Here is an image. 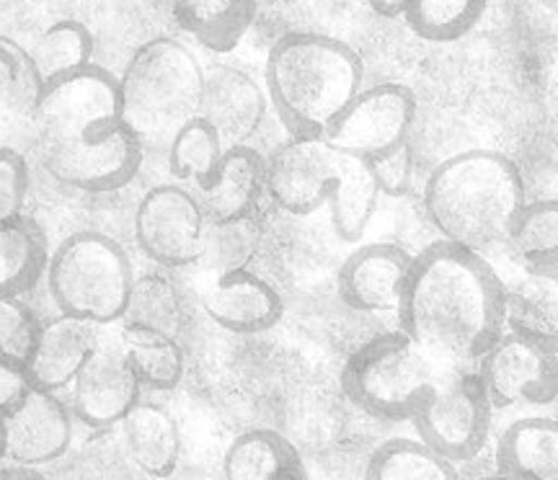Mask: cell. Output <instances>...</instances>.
Segmentation results:
<instances>
[{
  "label": "cell",
  "instance_id": "6da1fadb",
  "mask_svg": "<svg viewBox=\"0 0 558 480\" xmlns=\"http://www.w3.org/2000/svg\"><path fill=\"white\" fill-rule=\"evenodd\" d=\"M396 318L439 370H476L507 331L505 280L478 250L439 238L411 259Z\"/></svg>",
  "mask_w": 558,
  "mask_h": 480
},
{
  "label": "cell",
  "instance_id": "7a4b0ae2",
  "mask_svg": "<svg viewBox=\"0 0 558 480\" xmlns=\"http://www.w3.org/2000/svg\"><path fill=\"white\" fill-rule=\"evenodd\" d=\"M32 120L41 165L70 189L120 192L140 173L145 145L122 114L120 78L101 65L47 83Z\"/></svg>",
  "mask_w": 558,
  "mask_h": 480
},
{
  "label": "cell",
  "instance_id": "3957f363",
  "mask_svg": "<svg viewBox=\"0 0 558 480\" xmlns=\"http://www.w3.org/2000/svg\"><path fill=\"white\" fill-rule=\"evenodd\" d=\"M527 205L520 165L499 150H465L437 165L424 184V212L439 238L478 250L507 243Z\"/></svg>",
  "mask_w": 558,
  "mask_h": 480
},
{
  "label": "cell",
  "instance_id": "277c9868",
  "mask_svg": "<svg viewBox=\"0 0 558 480\" xmlns=\"http://www.w3.org/2000/svg\"><path fill=\"white\" fill-rule=\"evenodd\" d=\"M365 67L360 54L320 32H290L271 45L267 96L290 137H324L362 90Z\"/></svg>",
  "mask_w": 558,
  "mask_h": 480
},
{
  "label": "cell",
  "instance_id": "5b68a950",
  "mask_svg": "<svg viewBox=\"0 0 558 480\" xmlns=\"http://www.w3.org/2000/svg\"><path fill=\"white\" fill-rule=\"evenodd\" d=\"M205 67L179 39L156 37L140 45L120 75L122 114L145 148L169 145L199 116Z\"/></svg>",
  "mask_w": 558,
  "mask_h": 480
},
{
  "label": "cell",
  "instance_id": "8992f818",
  "mask_svg": "<svg viewBox=\"0 0 558 480\" xmlns=\"http://www.w3.org/2000/svg\"><path fill=\"white\" fill-rule=\"evenodd\" d=\"M47 284L62 316L109 325L124 318L135 274L120 243L104 233L81 231L50 254Z\"/></svg>",
  "mask_w": 558,
  "mask_h": 480
},
{
  "label": "cell",
  "instance_id": "52a82bcc",
  "mask_svg": "<svg viewBox=\"0 0 558 480\" xmlns=\"http://www.w3.org/2000/svg\"><path fill=\"white\" fill-rule=\"evenodd\" d=\"M439 367L401 329L380 333L349 354L341 391L362 414L411 421L439 378Z\"/></svg>",
  "mask_w": 558,
  "mask_h": 480
},
{
  "label": "cell",
  "instance_id": "ba28073f",
  "mask_svg": "<svg viewBox=\"0 0 558 480\" xmlns=\"http://www.w3.org/2000/svg\"><path fill=\"white\" fill-rule=\"evenodd\" d=\"M494 406L476 370H442L411 419L418 442L445 460H473L486 447Z\"/></svg>",
  "mask_w": 558,
  "mask_h": 480
},
{
  "label": "cell",
  "instance_id": "9c48e42d",
  "mask_svg": "<svg viewBox=\"0 0 558 480\" xmlns=\"http://www.w3.org/2000/svg\"><path fill=\"white\" fill-rule=\"evenodd\" d=\"M207 214L184 184H158L145 192L135 212V241L153 263L186 269L202 261Z\"/></svg>",
  "mask_w": 558,
  "mask_h": 480
},
{
  "label": "cell",
  "instance_id": "30bf717a",
  "mask_svg": "<svg viewBox=\"0 0 558 480\" xmlns=\"http://www.w3.org/2000/svg\"><path fill=\"white\" fill-rule=\"evenodd\" d=\"M416 122V96L403 83H378L362 88L341 111L324 140L333 148L375 160L409 143Z\"/></svg>",
  "mask_w": 558,
  "mask_h": 480
},
{
  "label": "cell",
  "instance_id": "8fae6325",
  "mask_svg": "<svg viewBox=\"0 0 558 480\" xmlns=\"http://www.w3.org/2000/svg\"><path fill=\"white\" fill-rule=\"evenodd\" d=\"M476 372L494 408L550 406L558 391V354L512 331L488 346Z\"/></svg>",
  "mask_w": 558,
  "mask_h": 480
},
{
  "label": "cell",
  "instance_id": "7c38bea8",
  "mask_svg": "<svg viewBox=\"0 0 558 480\" xmlns=\"http://www.w3.org/2000/svg\"><path fill=\"white\" fill-rule=\"evenodd\" d=\"M341 171V150L324 137H290L267 160V197L279 210L308 218L329 205Z\"/></svg>",
  "mask_w": 558,
  "mask_h": 480
},
{
  "label": "cell",
  "instance_id": "4fadbf2b",
  "mask_svg": "<svg viewBox=\"0 0 558 480\" xmlns=\"http://www.w3.org/2000/svg\"><path fill=\"white\" fill-rule=\"evenodd\" d=\"M70 387H73L70 410L75 421L90 431H111L120 427L143 393V385L132 372L120 341L117 344L99 341L96 352L90 354Z\"/></svg>",
  "mask_w": 558,
  "mask_h": 480
},
{
  "label": "cell",
  "instance_id": "5bb4252c",
  "mask_svg": "<svg viewBox=\"0 0 558 480\" xmlns=\"http://www.w3.org/2000/svg\"><path fill=\"white\" fill-rule=\"evenodd\" d=\"M199 303L215 325L239 336L275 329L284 312L275 284L248 267L213 271V280L199 292Z\"/></svg>",
  "mask_w": 558,
  "mask_h": 480
},
{
  "label": "cell",
  "instance_id": "9a60e30c",
  "mask_svg": "<svg viewBox=\"0 0 558 480\" xmlns=\"http://www.w3.org/2000/svg\"><path fill=\"white\" fill-rule=\"evenodd\" d=\"M73 419L58 393L32 387L24 403L5 416L9 460L26 468L60 463L73 444Z\"/></svg>",
  "mask_w": 558,
  "mask_h": 480
},
{
  "label": "cell",
  "instance_id": "2e32d148",
  "mask_svg": "<svg viewBox=\"0 0 558 480\" xmlns=\"http://www.w3.org/2000/svg\"><path fill=\"white\" fill-rule=\"evenodd\" d=\"M411 259L407 248L396 243H369L347 256L337 276L341 303L357 312H396Z\"/></svg>",
  "mask_w": 558,
  "mask_h": 480
},
{
  "label": "cell",
  "instance_id": "e0dca14e",
  "mask_svg": "<svg viewBox=\"0 0 558 480\" xmlns=\"http://www.w3.org/2000/svg\"><path fill=\"white\" fill-rule=\"evenodd\" d=\"M269 96L246 71L215 65L205 71L199 116L213 124L226 148L248 145L267 116Z\"/></svg>",
  "mask_w": 558,
  "mask_h": 480
},
{
  "label": "cell",
  "instance_id": "ac0fdd59",
  "mask_svg": "<svg viewBox=\"0 0 558 480\" xmlns=\"http://www.w3.org/2000/svg\"><path fill=\"white\" fill-rule=\"evenodd\" d=\"M192 192L209 222L251 218L254 207L267 194V160L251 145H230L213 176Z\"/></svg>",
  "mask_w": 558,
  "mask_h": 480
},
{
  "label": "cell",
  "instance_id": "d6986e66",
  "mask_svg": "<svg viewBox=\"0 0 558 480\" xmlns=\"http://www.w3.org/2000/svg\"><path fill=\"white\" fill-rule=\"evenodd\" d=\"M99 333L94 323L86 320L62 316L41 325V336L37 341L26 374H29L32 387L39 391L60 393L73 385L83 365L99 346Z\"/></svg>",
  "mask_w": 558,
  "mask_h": 480
},
{
  "label": "cell",
  "instance_id": "ffe728a7",
  "mask_svg": "<svg viewBox=\"0 0 558 480\" xmlns=\"http://www.w3.org/2000/svg\"><path fill=\"white\" fill-rule=\"evenodd\" d=\"M507 331L558 354V267H522L505 280Z\"/></svg>",
  "mask_w": 558,
  "mask_h": 480
},
{
  "label": "cell",
  "instance_id": "44dd1931",
  "mask_svg": "<svg viewBox=\"0 0 558 480\" xmlns=\"http://www.w3.org/2000/svg\"><path fill=\"white\" fill-rule=\"evenodd\" d=\"M122 444L135 468L148 478H171L181 460V431L169 408L140 401L120 423Z\"/></svg>",
  "mask_w": 558,
  "mask_h": 480
},
{
  "label": "cell",
  "instance_id": "7402d4cb",
  "mask_svg": "<svg viewBox=\"0 0 558 480\" xmlns=\"http://www.w3.org/2000/svg\"><path fill=\"white\" fill-rule=\"evenodd\" d=\"M497 472L507 480H558V419L527 416L501 431Z\"/></svg>",
  "mask_w": 558,
  "mask_h": 480
},
{
  "label": "cell",
  "instance_id": "603a6c76",
  "mask_svg": "<svg viewBox=\"0 0 558 480\" xmlns=\"http://www.w3.org/2000/svg\"><path fill=\"white\" fill-rule=\"evenodd\" d=\"M226 480H313L303 455L275 429H251L235 436L222 457Z\"/></svg>",
  "mask_w": 558,
  "mask_h": 480
},
{
  "label": "cell",
  "instance_id": "cb8c5ba5",
  "mask_svg": "<svg viewBox=\"0 0 558 480\" xmlns=\"http://www.w3.org/2000/svg\"><path fill=\"white\" fill-rule=\"evenodd\" d=\"M169 5L179 29L218 54L235 50L256 19V0H169Z\"/></svg>",
  "mask_w": 558,
  "mask_h": 480
},
{
  "label": "cell",
  "instance_id": "d4e9b609",
  "mask_svg": "<svg viewBox=\"0 0 558 480\" xmlns=\"http://www.w3.org/2000/svg\"><path fill=\"white\" fill-rule=\"evenodd\" d=\"M47 235L26 214L0 220V300L21 297L47 276Z\"/></svg>",
  "mask_w": 558,
  "mask_h": 480
},
{
  "label": "cell",
  "instance_id": "484cf974",
  "mask_svg": "<svg viewBox=\"0 0 558 480\" xmlns=\"http://www.w3.org/2000/svg\"><path fill=\"white\" fill-rule=\"evenodd\" d=\"M378 199L380 186L375 181L373 163L341 150L339 181L329 199L333 233L344 243L360 241L365 235L375 210H378Z\"/></svg>",
  "mask_w": 558,
  "mask_h": 480
},
{
  "label": "cell",
  "instance_id": "4316f807",
  "mask_svg": "<svg viewBox=\"0 0 558 480\" xmlns=\"http://www.w3.org/2000/svg\"><path fill=\"white\" fill-rule=\"evenodd\" d=\"M120 344L140 385L158 393L177 391L181 385L186 372V357L179 339L122 323Z\"/></svg>",
  "mask_w": 558,
  "mask_h": 480
},
{
  "label": "cell",
  "instance_id": "83f0119b",
  "mask_svg": "<svg viewBox=\"0 0 558 480\" xmlns=\"http://www.w3.org/2000/svg\"><path fill=\"white\" fill-rule=\"evenodd\" d=\"M184 320V295H181L177 282L163 274L135 276L128 310H124L122 318L124 325H137V329L158 331L166 333V336L181 339Z\"/></svg>",
  "mask_w": 558,
  "mask_h": 480
},
{
  "label": "cell",
  "instance_id": "f1b7e54d",
  "mask_svg": "<svg viewBox=\"0 0 558 480\" xmlns=\"http://www.w3.org/2000/svg\"><path fill=\"white\" fill-rule=\"evenodd\" d=\"M26 52H29L39 86L45 88L47 83L90 65L94 34L81 21H58V24L47 26L32 45V50Z\"/></svg>",
  "mask_w": 558,
  "mask_h": 480
},
{
  "label": "cell",
  "instance_id": "f546056e",
  "mask_svg": "<svg viewBox=\"0 0 558 480\" xmlns=\"http://www.w3.org/2000/svg\"><path fill=\"white\" fill-rule=\"evenodd\" d=\"M365 480H460L456 465L418 440H388L369 455Z\"/></svg>",
  "mask_w": 558,
  "mask_h": 480
},
{
  "label": "cell",
  "instance_id": "4dcf8cb0",
  "mask_svg": "<svg viewBox=\"0 0 558 480\" xmlns=\"http://www.w3.org/2000/svg\"><path fill=\"white\" fill-rule=\"evenodd\" d=\"M522 267H558V199L527 201L507 235Z\"/></svg>",
  "mask_w": 558,
  "mask_h": 480
},
{
  "label": "cell",
  "instance_id": "1f68e13d",
  "mask_svg": "<svg viewBox=\"0 0 558 480\" xmlns=\"http://www.w3.org/2000/svg\"><path fill=\"white\" fill-rule=\"evenodd\" d=\"M484 11L486 0H409L403 19L416 37L445 45L471 34Z\"/></svg>",
  "mask_w": 558,
  "mask_h": 480
},
{
  "label": "cell",
  "instance_id": "d6a6232c",
  "mask_svg": "<svg viewBox=\"0 0 558 480\" xmlns=\"http://www.w3.org/2000/svg\"><path fill=\"white\" fill-rule=\"evenodd\" d=\"M222 152H226V145H222L218 132L213 130V124L197 116V120L184 124L171 140L169 169L173 179L190 189H197L218 169Z\"/></svg>",
  "mask_w": 558,
  "mask_h": 480
},
{
  "label": "cell",
  "instance_id": "836d02e7",
  "mask_svg": "<svg viewBox=\"0 0 558 480\" xmlns=\"http://www.w3.org/2000/svg\"><path fill=\"white\" fill-rule=\"evenodd\" d=\"M39 94L41 86L29 52L9 39H0V122L9 120L13 111L32 114Z\"/></svg>",
  "mask_w": 558,
  "mask_h": 480
},
{
  "label": "cell",
  "instance_id": "e575fe53",
  "mask_svg": "<svg viewBox=\"0 0 558 480\" xmlns=\"http://www.w3.org/2000/svg\"><path fill=\"white\" fill-rule=\"evenodd\" d=\"M41 320L21 297L0 300V359L11 365H29L41 336Z\"/></svg>",
  "mask_w": 558,
  "mask_h": 480
},
{
  "label": "cell",
  "instance_id": "d590c367",
  "mask_svg": "<svg viewBox=\"0 0 558 480\" xmlns=\"http://www.w3.org/2000/svg\"><path fill=\"white\" fill-rule=\"evenodd\" d=\"M254 250V233L248 231V218L233 222H209L205 254L199 263L213 271L246 267L243 259Z\"/></svg>",
  "mask_w": 558,
  "mask_h": 480
},
{
  "label": "cell",
  "instance_id": "8d00e7d4",
  "mask_svg": "<svg viewBox=\"0 0 558 480\" xmlns=\"http://www.w3.org/2000/svg\"><path fill=\"white\" fill-rule=\"evenodd\" d=\"M29 194V163L13 148H0V220L24 214Z\"/></svg>",
  "mask_w": 558,
  "mask_h": 480
},
{
  "label": "cell",
  "instance_id": "74e56055",
  "mask_svg": "<svg viewBox=\"0 0 558 480\" xmlns=\"http://www.w3.org/2000/svg\"><path fill=\"white\" fill-rule=\"evenodd\" d=\"M369 163H373V173L380 186V194H386V197H393V199L411 194L416 160L409 143H403L401 148L386 152V156L369 160Z\"/></svg>",
  "mask_w": 558,
  "mask_h": 480
},
{
  "label": "cell",
  "instance_id": "f35d334b",
  "mask_svg": "<svg viewBox=\"0 0 558 480\" xmlns=\"http://www.w3.org/2000/svg\"><path fill=\"white\" fill-rule=\"evenodd\" d=\"M135 468L130 460L128 450L117 447L109 450L107 444H90L81 452V457H75L73 470L78 472V480H117L114 472ZM143 476V472H140Z\"/></svg>",
  "mask_w": 558,
  "mask_h": 480
},
{
  "label": "cell",
  "instance_id": "ab89813d",
  "mask_svg": "<svg viewBox=\"0 0 558 480\" xmlns=\"http://www.w3.org/2000/svg\"><path fill=\"white\" fill-rule=\"evenodd\" d=\"M29 393L32 382L24 367H16L11 365V361L0 359V419L11 416Z\"/></svg>",
  "mask_w": 558,
  "mask_h": 480
},
{
  "label": "cell",
  "instance_id": "60d3db41",
  "mask_svg": "<svg viewBox=\"0 0 558 480\" xmlns=\"http://www.w3.org/2000/svg\"><path fill=\"white\" fill-rule=\"evenodd\" d=\"M166 0H111L114 11L128 21H145L156 16Z\"/></svg>",
  "mask_w": 558,
  "mask_h": 480
},
{
  "label": "cell",
  "instance_id": "b9f144b4",
  "mask_svg": "<svg viewBox=\"0 0 558 480\" xmlns=\"http://www.w3.org/2000/svg\"><path fill=\"white\" fill-rule=\"evenodd\" d=\"M367 3L383 19H399L409 9V0H367Z\"/></svg>",
  "mask_w": 558,
  "mask_h": 480
},
{
  "label": "cell",
  "instance_id": "7bdbcfd3",
  "mask_svg": "<svg viewBox=\"0 0 558 480\" xmlns=\"http://www.w3.org/2000/svg\"><path fill=\"white\" fill-rule=\"evenodd\" d=\"M0 480H47L41 476L39 468H26V465H9V468H0Z\"/></svg>",
  "mask_w": 558,
  "mask_h": 480
},
{
  "label": "cell",
  "instance_id": "ee69618b",
  "mask_svg": "<svg viewBox=\"0 0 558 480\" xmlns=\"http://www.w3.org/2000/svg\"><path fill=\"white\" fill-rule=\"evenodd\" d=\"M9 460V440H5V419H0V463Z\"/></svg>",
  "mask_w": 558,
  "mask_h": 480
},
{
  "label": "cell",
  "instance_id": "f6af8a7d",
  "mask_svg": "<svg viewBox=\"0 0 558 480\" xmlns=\"http://www.w3.org/2000/svg\"><path fill=\"white\" fill-rule=\"evenodd\" d=\"M550 408H554V416L558 419V391H556V398H554V403H550Z\"/></svg>",
  "mask_w": 558,
  "mask_h": 480
},
{
  "label": "cell",
  "instance_id": "bcb514c9",
  "mask_svg": "<svg viewBox=\"0 0 558 480\" xmlns=\"http://www.w3.org/2000/svg\"><path fill=\"white\" fill-rule=\"evenodd\" d=\"M481 480H507V478L499 476V472H497V476H488V478H481Z\"/></svg>",
  "mask_w": 558,
  "mask_h": 480
}]
</instances>
